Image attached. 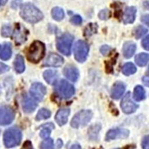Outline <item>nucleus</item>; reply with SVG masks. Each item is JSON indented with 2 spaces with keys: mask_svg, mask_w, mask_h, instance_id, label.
Returning a JSON list of instances; mask_svg holds the SVG:
<instances>
[{
  "mask_svg": "<svg viewBox=\"0 0 149 149\" xmlns=\"http://www.w3.org/2000/svg\"><path fill=\"white\" fill-rule=\"evenodd\" d=\"M20 15L24 20L31 23L38 22L44 17L42 12L35 6L29 3L22 7Z\"/></svg>",
  "mask_w": 149,
  "mask_h": 149,
  "instance_id": "obj_1",
  "label": "nucleus"
},
{
  "mask_svg": "<svg viewBox=\"0 0 149 149\" xmlns=\"http://www.w3.org/2000/svg\"><path fill=\"white\" fill-rule=\"evenodd\" d=\"M45 52L44 44L38 41L33 42L27 52V58L32 63H37L44 57Z\"/></svg>",
  "mask_w": 149,
  "mask_h": 149,
  "instance_id": "obj_2",
  "label": "nucleus"
},
{
  "mask_svg": "<svg viewBox=\"0 0 149 149\" xmlns=\"http://www.w3.org/2000/svg\"><path fill=\"white\" fill-rule=\"evenodd\" d=\"M22 139V132L17 128L7 130L4 134V143L7 148H11L18 146Z\"/></svg>",
  "mask_w": 149,
  "mask_h": 149,
  "instance_id": "obj_3",
  "label": "nucleus"
},
{
  "mask_svg": "<svg viewBox=\"0 0 149 149\" xmlns=\"http://www.w3.org/2000/svg\"><path fill=\"white\" fill-rule=\"evenodd\" d=\"M93 117V113L89 110H81L72 118L70 122L72 127L78 128L86 126L90 122Z\"/></svg>",
  "mask_w": 149,
  "mask_h": 149,
  "instance_id": "obj_4",
  "label": "nucleus"
},
{
  "mask_svg": "<svg viewBox=\"0 0 149 149\" xmlns=\"http://www.w3.org/2000/svg\"><path fill=\"white\" fill-rule=\"evenodd\" d=\"M73 36L69 33H65L60 36L57 41L58 50L65 56H70Z\"/></svg>",
  "mask_w": 149,
  "mask_h": 149,
  "instance_id": "obj_5",
  "label": "nucleus"
},
{
  "mask_svg": "<svg viewBox=\"0 0 149 149\" xmlns=\"http://www.w3.org/2000/svg\"><path fill=\"white\" fill-rule=\"evenodd\" d=\"M56 93L62 98H69L74 95L75 90L73 86L65 80L60 81L55 87Z\"/></svg>",
  "mask_w": 149,
  "mask_h": 149,
  "instance_id": "obj_6",
  "label": "nucleus"
},
{
  "mask_svg": "<svg viewBox=\"0 0 149 149\" xmlns=\"http://www.w3.org/2000/svg\"><path fill=\"white\" fill-rule=\"evenodd\" d=\"M74 56L76 60L80 63L85 61L89 52V47L85 41L79 40L74 46Z\"/></svg>",
  "mask_w": 149,
  "mask_h": 149,
  "instance_id": "obj_7",
  "label": "nucleus"
},
{
  "mask_svg": "<svg viewBox=\"0 0 149 149\" xmlns=\"http://www.w3.org/2000/svg\"><path fill=\"white\" fill-rule=\"evenodd\" d=\"M15 117L14 110L10 106L0 107V125H7L13 121Z\"/></svg>",
  "mask_w": 149,
  "mask_h": 149,
  "instance_id": "obj_8",
  "label": "nucleus"
},
{
  "mask_svg": "<svg viewBox=\"0 0 149 149\" xmlns=\"http://www.w3.org/2000/svg\"><path fill=\"white\" fill-rule=\"evenodd\" d=\"M120 106L123 112L126 114H131L135 112L139 107L137 104L132 102L131 97V93L130 92L127 93L125 97L123 98L120 103Z\"/></svg>",
  "mask_w": 149,
  "mask_h": 149,
  "instance_id": "obj_9",
  "label": "nucleus"
},
{
  "mask_svg": "<svg viewBox=\"0 0 149 149\" xmlns=\"http://www.w3.org/2000/svg\"><path fill=\"white\" fill-rule=\"evenodd\" d=\"M47 90L45 86L41 83L36 82L32 85L30 89V94L31 96L36 100H42L44 95L46 94Z\"/></svg>",
  "mask_w": 149,
  "mask_h": 149,
  "instance_id": "obj_10",
  "label": "nucleus"
},
{
  "mask_svg": "<svg viewBox=\"0 0 149 149\" xmlns=\"http://www.w3.org/2000/svg\"><path fill=\"white\" fill-rule=\"evenodd\" d=\"M130 131L127 129L116 128L109 131L106 136V140L110 141L115 139H126L129 136Z\"/></svg>",
  "mask_w": 149,
  "mask_h": 149,
  "instance_id": "obj_11",
  "label": "nucleus"
},
{
  "mask_svg": "<svg viewBox=\"0 0 149 149\" xmlns=\"http://www.w3.org/2000/svg\"><path fill=\"white\" fill-rule=\"evenodd\" d=\"M28 34V31L22 24H17L13 33V38L15 42L19 45L25 42Z\"/></svg>",
  "mask_w": 149,
  "mask_h": 149,
  "instance_id": "obj_12",
  "label": "nucleus"
},
{
  "mask_svg": "<svg viewBox=\"0 0 149 149\" xmlns=\"http://www.w3.org/2000/svg\"><path fill=\"white\" fill-rule=\"evenodd\" d=\"M64 60L61 56L55 53L49 54L46 59L44 65L45 66L51 67H60L63 65Z\"/></svg>",
  "mask_w": 149,
  "mask_h": 149,
  "instance_id": "obj_13",
  "label": "nucleus"
},
{
  "mask_svg": "<svg viewBox=\"0 0 149 149\" xmlns=\"http://www.w3.org/2000/svg\"><path fill=\"white\" fill-rule=\"evenodd\" d=\"M125 90V85L123 82H117L111 90V96L115 100H118L123 95Z\"/></svg>",
  "mask_w": 149,
  "mask_h": 149,
  "instance_id": "obj_14",
  "label": "nucleus"
},
{
  "mask_svg": "<svg viewBox=\"0 0 149 149\" xmlns=\"http://www.w3.org/2000/svg\"><path fill=\"white\" fill-rule=\"evenodd\" d=\"M63 73L68 79L72 82H76L79 77L78 70L72 65L66 66L64 69Z\"/></svg>",
  "mask_w": 149,
  "mask_h": 149,
  "instance_id": "obj_15",
  "label": "nucleus"
},
{
  "mask_svg": "<svg viewBox=\"0 0 149 149\" xmlns=\"http://www.w3.org/2000/svg\"><path fill=\"white\" fill-rule=\"evenodd\" d=\"M37 103L28 96H24L22 102V107L24 112L32 113L36 109Z\"/></svg>",
  "mask_w": 149,
  "mask_h": 149,
  "instance_id": "obj_16",
  "label": "nucleus"
},
{
  "mask_svg": "<svg viewBox=\"0 0 149 149\" xmlns=\"http://www.w3.org/2000/svg\"><path fill=\"white\" fill-rule=\"evenodd\" d=\"M69 113L70 110L68 109H61L57 111L55 119L60 126H62L66 123Z\"/></svg>",
  "mask_w": 149,
  "mask_h": 149,
  "instance_id": "obj_17",
  "label": "nucleus"
},
{
  "mask_svg": "<svg viewBox=\"0 0 149 149\" xmlns=\"http://www.w3.org/2000/svg\"><path fill=\"white\" fill-rule=\"evenodd\" d=\"M136 10L134 7H127L123 15V21L125 24L132 23L135 19Z\"/></svg>",
  "mask_w": 149,
  "mask_h": 149,
  "instance_id": "obj_18",
  "label": "nucleus"
},
{
  "mask_svg": "<svg viewBox=\"0 0 149 149\" xmlns=\"http://www.w3.org/2000/svg\"><path fill=\"white\" fill-rule=\"evenodd\" d=\"M136 49L135 44L131 41L126 42L124 44L122 48L123 56L126 58H131L134 54Z\"/></svg>",
  "mask_w": 149,
  "mask_h": 149,
  "instance_id": "obj_19",
  "label": "nucleus"
},
{
  "mask_svg": "<svg viewBox=\"0 0 149 149\" xmlns=\"http://www.w3.org/2000/svg\"><path fill=\"white\" fill-rule=\"evenodd\" d=\"M44 78L45 81L50 85L54 84L58 78V74L56 71L53 70H47L44 73Z\"/></svg>",
  "mask_w": 149,
  "mask_h": 149,
  "instance_id": "obj_20",
  "label": "nucleus"
},
{
  "mask_svg": "<svg viewBox=\"0 0 149 149\" xmlns=\"http://www.w3.org/2000/svg\"><path fill=\"white\" fill-rule=\"evenodd\" d=\"M133 97L134 100L137 102H140L144 100L146 98V94L143 86L140 85H137L136 86L134 90Z\"/></svg>",
  "mask_w": 149,
  "mask_h": 149,
  "instance_id": "obj_21",
  "label": "nucleus"
},
{
  "mask_svg": "<svg viewBox=\"0 0 149 149\" xmlns=\"http://www.w3.org/2000/svg\"><path fill=\"white\" fill-rule=\"evenodd\" d=\"M135 63L140 67L145 66L149 61V54L147 53H140L136 55L135 58Z\"/></svg>",
  "mask_w": 149,
  "mask_h": 149,
  "instance_id": "obj_22",
  "label": "nucleus"
},
{
  "mask_svg": "<svg viewBox=\"0 0 149 149\" xmlns=\"http://www.w3.org/2000/svg\"><path fill=\"white\" fill-rule=\"evenodd\" d=\"M11 46L10 44H6L0 50V58L3 60H8L11 56Z\"/></svg>",
  "mask_w": 149,
  "mask_h": 149,
  "instance_id": "obj_23",
  "label": "nucleus"
},
{
  "mask_svg": "<svg viewBox=\"0 0 149 149\" xmlns=\"http://www.w3.org/2000/svg\"><path fill=\"white\" fill-rule=\"evenodd\" d=\"M15 69L17 73H22L24 72V69H25V66H24V58L21 55H17L16 57L14 63Z\"/></svg>",
  "mask_w": 149,
  "mask_h": 149,
  "instance_id": "obj_24",
  "label": "nucleus"
},
{
  "mask_svg": "<svg viewBox=\"0 0 149 149\" xmlns=\"http://www.w3.org/2000/svg\"><path fill=\"white\" fill-rule=\"evenodd\" d=\"M42 127H44V128L40 132L41 137L44 139H47L51 134L52 130L54 128V126L53 123H49L45 124L44 126H42Z\"/></svg>",
  "mask_w": 149,
  "mask_h": 149,
  "instance_id": "obj_25",
  "label": "nucleus"
},
{
  "mask_svg": "<svg viewBox=\"0 0 149 149\" xmlns=\"http://www.w3.org/2000/svg\"><path fill=\"white\" fill-rule=\"evenodd\" d=\"M136 71V68L132 63H127L122 67V73L126 76H130L134 74Z\"/></svg>",
  "mask_w": 149,
  "mask_h": 149,
  "instance_id": "obj_26",
  "label": "nucleus"
},
{
  "mask_svg": "<svg viewBox=\"0 0 149 149\" xmlns=\"http://www.w3.org/2000/svg\"><path fill=\"white\" fill-rule=\"evenodd\" d=\"M101 130V126L99 124L92 125L88 130V135L91 140H97L99 132Z\"/></svg>",
  "mask_w": 149,
  "mask_h": 149,
  "instance_id": "obj_27",
  "label": "nucleus"
},
{
  "mask_svg": "<svg viewBox=\"0 0 149 149\" xmlns=\"http://www.w3.org/2000/svg\"><path fill=\"white\" fill-rule=\"evenodd\" d=\"M52 15L53 18L57 20L60 21L65 17V13L63 10L60 7H54L52 11Z\"/></svg>",
  "mask_w": 149,
  "mask_h": 149,
  "instance_id": "obj_28",
  "label": "nucleus"
},
{
  "mask_svg": "<svg viewBox=\"0 0 149 149\" xmlns=\"http://www.w3.org/2000/svg\"><path fill=\"white\" fill-rule=\"evenodd\" d=\"M98 26L96 23H90L88 24L84 30V36L85 37H90L94 33L97 32Z\"/></svg>",
  "mask_w": 149,
  "mask_h": 149,
  "instance_id": "obj_29",
  "label": "nucleus"
},
{
  "mask_svg": "<svg viewBox=\"0 0 149 149\" xmlns=\"http://www.w3.org/2000/svg\"><path fill=\"white\" fill-rule=\"evenodd\" d=\"M51 116L50 111L46 109H40L36 116V120H41L42 119H47Z\"/></svg>",
  "mask_w": 149,
  "mask_h": 149,
  "instance_id": "obj_30",
  "label": "nucleus"
},
{
  "mask_svg": "<svg viewBox=\"0 0 149 149\" xmlns=\"http://www.w3.org/2000/svg\"><path fill=\"white\" fill-rule=\"evenodd\" d=\"M148 30L144 28L143 26H139L137 27H136L134 31V35L135 36V38L138 40L143 36H144L147 32Z\"/></svg>",
  "mask_w": 149,
  "mask_h": 149,
  "instance_id": "obj_31",
  "label": "nucleus"
},
{
  "mask_svg": "<svg viewBox=\"0 0 149 149\" xmlns=\"http://www.w3.org/2000/svg\"><path fill=\"white\" fill-rule=\"evenodd\" d=\"M54 143L52 139H47L42 141L40 145L41 149H53Z\"/></svg>",
  "mask_w": 149,
  "mask_h": 149,
  "instance_id": "obj_32",
  "label": "nucleus"
},
{
  "mask_svg": "<svg viewBox=\"0 0 149 149\" xmlns=\"http://www.w3.org/2000/svg\"><path fill=\"white\" fill-rule=\"evenodd\" d=\"M111 16V13L110 10L108 9H104L100 11V13H98V17L101 20H106L109 19Z\"/></svg>",
  "mask_w": 149,
  "mask_h": 149,
  "instance_id": "obj_33",
  "label": "nucleus"
},
{
  "mask_svg": "<svg viewBox=\"0 0 149 149\" xmlns=\"http://www.w3.org/2000/svg\"><path fill=\"white\" fill-rule=\"evenodd\" d=\"M12 33L11 28L8 26H4L1 29V35L4 37H8Z\"/></svg>",
  "mask_w": 149,
  "mask_h": 149,
  "instance_id": "obj_34",
  "label": "nucleus"
},
{
  "mask_svg": "<svg viewBox=\"0 0 149 149\" xmlns=\"http://www.w3.org/2000/svg\"><path fill=\"white\" fill-rule=\"evenodd\" d=\"M111 50V48L110 47L107 45H103L100 48V52L102 54L105 56H107L110 54Z\"/></svg>",
  "mask_w": 149,
  "mask_h": 149,
  "instance_id": "obj_35",
  "label": "nucleus"
},
{
  "mask_svg": "<svg viewBox=\"0 0 149 149\" xmlns=\"http://www.w3.org/2000/svg\"><path fill=\"white\" fill-rule=\"evenodd\" d=\"M71 22L75 25H79L82 22V19L81 17L79 15H74L71 19Z\"/></svg>",
  "mask_w": 149,
  "mask_h": 149,
  "instance_id": "obj_36",
  "label": "nucleus"
},
{
  "mask_svg": "<svg viewBox=\"0 0 149 149\" xmlns=\"http://www.w3.org/2000/svg\"><path fill=\"white\" fill-rule=\"evenodd\" d=\"M141 146L143 149H149V135L144 136L141 143Z\"/></svg>",
  "mask_w": 149,
  "mask_h": 149,
  "instance_id": "obj_37",
  "label": "nucleus"
},
{
  "mask_svg": "<svg viewBox=\"0 0 149 149\" xmlns=\"http://www.w3.org/2000/svg\"><path fill=\"white\" fill-rule=\"evenodd\" d=\"M143 47L147 51H149V35L142 41Z\"/></svg>",
  "mask_w": 149,
  "mask_h": 149,
  "instance_id": "obj_38",
  "label": "nucleus"
},
{
  "mask_svg": "<svg viewBox=\"0 0 149 149\" xmlns=\"http://www.w3.org/2000/svg\"><path fill=\"white\" fill-rule=\"evenodd\" d=\"M9 69H10V68L7 65L1 63V62H0V74L4 73L8 71Z\"/></svg>",
  "mask_w": 149,
  "mask_h": 149,
  "instance_id": "obj_39",
  "label": "nucleus"
},
{
  "mask_svg": "<svg viewBox=\"0 0 149 149\" xmlns=\"http://www.w3.org/2000/svg\"><path fill=\"white\" fill-rule=\"evenodd\" d=\"M21 149H34L32 143L30 141H26L24 143Z\"/></svg>",
  "mask_w": 149,
  "mask_h": 149,
  "instance_id": "obj_40",
  "label": "nucleus"
},
{
  "mask_svg": "<svg viewBox=\"0 0 149 149\" xmlns=\"http://www.w3.org/2000/svg\"><path fill=\"white\" fill-rule=\"evenodd\" d=\"M141 21L146 25L149 27V15H146L141 17Z\"/></svg>",
  "mask_w": 149,
  "mask_h": 149,
  "instance_id": "obj_41",
  "label": "nucleus"
},
{
  "mask_svg": "<svg viewBox=\"0 0 149 149\" xmlns=\"http://www.w3.org/2000/svg\"><path fill=\"white\" fill-rule=\"evenodd\" d=\"M142 81H143V84L148 86V87H149V75H146V76H144L143 79H142Z\"/></svg>",
  "mask_w": 149,
  "mask_h": 149,
  "instance_id": "obj_42",
  "label": "nucleus"
},
{
  "mask_svg": "<svg viewBox=\"0 0 149 149\" xmlns=\"http://www.w3.org/2000/svg\"><path fill=\"white\" fill-rule=\"evenodd\" d=\"M62 146H63V141H62L60 139L58 140L57 141L56 145V148L58 149V148H61L62 147Z\"/></svg>",
  "mask_w": 149,
  "mask_h": 149,
  "instance_id": "obj_43",
  "label": "nucleus"
},
{
  "mask_svg": "<svg viewBox=\"0 0 149 149\" xmlns=\"http://www.w3.org/2000/svg\"><path fill=\"white\" fill-rule=\"evenodd\" d=\"M70 149H81V147L79 144H74L71 147Z\"/></svg>",
  "mask_w": 149,
  "mask_h": 149,
  "instance_id": "obj_44",
  "label": "nucleus"
},
{
  "mask_svg": "<svg viewBox=\"0 0 149 149\" xmlns=\"http://www.w3.org/2000/svg\"><path fill=\"white\" fill-rule=\"evenodd\" d=\"M144 6L146 8L149 10V1H146L144 3Z\"/></svg>",
  "mask_w": 149,
  "mask_h": 149,
  "instance_id": "obj_45",
  "label": "nucleus"
},
{
  "mask_svg": "<svg viewBox=\"0 0 149 149\" xmlns=\"http://www.w3.org/2000/svg\"><path fill=\"white\" fill-rule=\"evenodd\" d=\"M7 0H0V6L4 5L7 3Z\"/></svg>",
  "mask_w": 149,
  "mask_h": 149,
  "instance_id": "obj_46",
  "label": "nucleus"
},
{
  "mask_svg": "<svg viewBox=\"0 0 149 149\" xmlns=\"http://www.w3.org/2000/svg\"><path fill=\"white\" fill-rule=\"evenodd\" d=\"M93 149H95V148H93Z\"/></svg>",
  "mask_w": 149,
  "mask_h": 149,
  "instance_id": "obj_47",
  "label": "nucleus"
},
{
  "mask_svg": "<svg viewBox=\"0 0 149 149\" xmlns=\"http://www.w3.org/2000/svg\"><path fill=\"white\" fill-rule=\"evenodd\" d=\"M117 149H119V148H117Z\"/></svg>",
  "mask_w": 149,
  "mask_h": 149,
  "instance_id": "obj_48",
  "label": "nucleus"
}]
</instances>
